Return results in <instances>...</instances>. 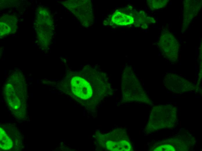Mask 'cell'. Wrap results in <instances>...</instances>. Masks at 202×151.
<instances>
[{
	"instance_id": "obj_1",
	"label": "cell",
	"mask_w": 202,
	"mask_h": 151,
	"mask_svg": "<svg viewBox=\"0 0 202 151\" xmlns=\"http://www.w3.org/2000/svg\"><path fill=\"white\" fill-rule=\"evenodd\" d=\"M72 90L77 97L83 99H87L92 95V91L89 83L82 78L75 76L71 82Z\"/></svg>"
},
{
	"instance_id": "obj_3",
	"label": "cell",
	"mask_w": 202,
	"mask_h": 151,
	"mask_svg": "<svg viewBox=\"0 0 202 151\" xmlns=\"http://www.w3.org/2000/svg\"><path fill=\"white\" fill-rule=\"evenodd\" d=\"M111 20L115 24L122 26L131 24L134 22V19L131 16L119 11L113 14Z\"/></svg>"
},
{
	"instance_id": "obj_2",
	"label": "cell",
	"mask_w": 202,
	"mask_h": 151,
	"mask_svg": "<svg viewBox=\"0 0 202 151\" xmlns=\"http://www.w3.org/2000/svg\"><path fill=\"white\" fill-rule=\"evenodd\" d=\"M107 149L111 151H129L132 150L130 143L126 140H122L118 142L108 141L106 143Z\"/></svg>"
},
{
	"instance_id": "obj_4",
	"label": "cell",
	"mask_w": 202,
	"mask_h": 151,
	"mask_svg": "<svg viewBox=\"0 0 202 151\" xmlns=\"http://www.w3.org/2000/svg\"><path fill=\"white\" fill-rule=\"evenodd\" d=\"M0 147L2 149L7 150L12 146V142L1 128L0 129Z\"/></svg>"
}]
</instances>
